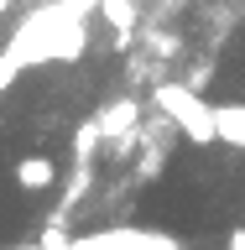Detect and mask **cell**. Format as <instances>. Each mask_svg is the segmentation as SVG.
<instances>
[{"label":"cell","instance_id":"5b68a950","mask_svg":"<svg viewBox=\"0 0 245 250\" xmlns=\"http://www.w3.org/2000/svg\"><path fill=\"white\" fill-rule=\"evenodd\" d=\"M105 16L115 21V31H131V26H136V5H131V0H105Z\"/></svg>","mask_w":245,"mask_h":250},{"label":"cell","instance_id":"277c9868","mask_svg":"<svg viewBox=\"0 0 245 250\" xmlns=\"http://www.w3.org/2000/svg\"><path fill=\"white\" fill-rule=\"evenodd\" d=\"M125 125H136V104H110L105 115H99V130H125Z\"/></svg>","mask_w":245,"mask_h":250},{"label":"cell","instance_id":"6da1fadb","mask_svg":"<svg viewBox=\"0 0 245 250\" xmlns=\"http://www.w3.org/2000/svg\"><path fill=\"white\" fill-rule=\"evenodd\" d=\"M156 104L167 109V120L183 130L193 146H209V141H219L214 136V104H203L199 94L188 89V83H162L156 89Z\"/></svg>","mask_w":245,"mask_h":250},{"label":"cell","instance_id":"7a4b0ae2","mask_svg":"<svg viewBox=\"0 0 245 250\" xmlns=\"http://www.w3.org/2000/svg\"><path fill=\"white\" fill-rule=\"evenodd\" d=\"M52 177H58L52 156H21L16 162V188L21 193H42V188H52Z\"/></svg>","mask_w":245,"mask_h":250},{"label":"cell","instance_id":"8992f818","mask_svg":"<svg viewBox=\"0 0 245 250\" xmlns=\"http://www.w3.org/2000/svg\"><path fill=\"white\" fill-rule=\"evenodd\" d=\"M21 62H26V37H21V47H16V52H5V58H0V89L21 73Z\"/></svg>","mask_w":245,"mask_h":250},{"label":"cell","instance_id":"3957f363","mask_svg":"<svg viewBox=\"0 0 245 250\" xmlns=\"http://www.w3.org/2000/svg\"><path fill=\"white\" fill-rule=\"evenodd\" d=\"M214 136L245 151V104H219L214 109Z\"/></svg>","mask_w":245,"mask_h":250},{"label":"cell","instance_id":"52a82bcc","mask_svg":"<svg viewBox=\"0 0 245 250\" xmlns=\"http://www.w3.org/2000/svg\"><path fill=\"white\" fill-rule=\"evenodd\" d=\"M224 250H245V229H230V234H224Z\"/></svg>","mask_w":245,"mask_h":250}]
</instances>
